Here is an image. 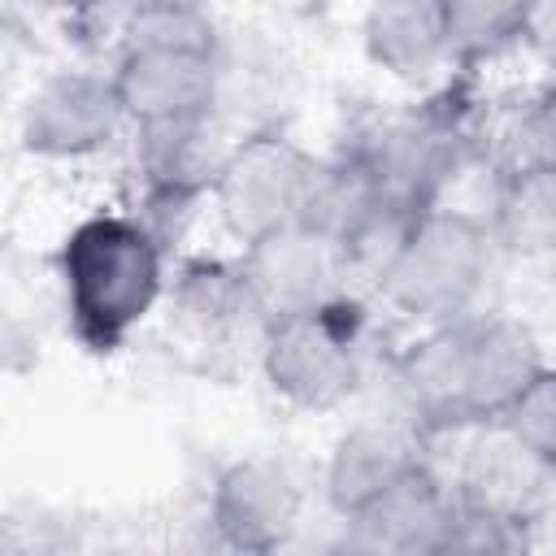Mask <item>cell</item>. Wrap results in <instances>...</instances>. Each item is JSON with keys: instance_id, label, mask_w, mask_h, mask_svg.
<instances>
[{"instance_id": "obj_1", "label": "cell", "mask_w": 556, "mask_h": 556, "mask_svg": "<svg viewBox=\"0 0 556 556\" xmlns=\"http://www.w3.org/2000/svg\"><path fill=\"white\" fill-rule=\"evenodd\" d=\"M543 365V339L526 317L478 308L460 321L413 330V339L391 352L387 378L395 413L434 443L500 426Z\"/></svg>"}, {"instance_id": "obj_2", "label": "cell", "mask_w": 556, "mask_h": 556, "mask_svg": "<svg viewBox=\"0 0 556 556\" xmlns=\"http://www.w3.org/2000/svg\"><path fill=\"white\" fill-rule=\"evenodd\" d=\"M174 256L143 230V222L104 204L74 217L52 248L56 313L70 343L87 356H117L169 295Z\"/></svg>"}, {"instance_id": "obj_3", "label": "cell", "mask_w": 556, "mask_h": 556, "mask_svg": "<svg viewBox=\"0 0 556 556\" xmlns=\"http://www.w3.org/2000/svg\"><path fill=\"white\" fill-rule=\"evenodd\" d=\"M130 130L222 122L226 43L204 4L143 0L130 4L126 39L109 61Z\"/></svg>"}, {"instance_id": "obj_4", "label": "cell", "mask_w": 556, "mask_h": 556, "mask_svg": "<svg viewBox=\"0 0 556 556\" xmlns=\"http://www.w3.org/2000/svg\"><path fill=\"white\" fill-rule=\"evenodd\" d=\"M378 178L421 208L452 204V191L491 156V122L478 78L452 74L443 87L352 130Z\"/></svg>"}, {"instance_id": "obj_5", "label": "cell", "mask_w": 556, "mask_h": 556, "mask_svg": "<svg viewBox=\"0 0 556 556\" xmlns=\"http://www.w3.org/2000/svg\"><path fill=\"white\" fill-rule=\"evenodd\" d=\"M374 365V295L348 291L321 308L274 317L256 330V374L265 391L308 417L348 408Z\"/></svg>"}, {"instance_id": "obj_6", "label": "cell", "mask_w": 556, "mask_h": 556, "mask_svg": "<svg viewBox=\"0 0 556 556\" xmlns=\"http://www.w3.org/2000/svg\"><path fill=\"white\" fill-rule=\"evenodd\" d=\"M500 248L478 208L439 204L417 217L400 256L374 287V300L413 330L447 326L482 308Z\"/></svg>"}, {"instance_id": "obj_7", "label": "cell", "mask_w": 556, "mask_h": 556, "mask_svg": "<svg viewBox=\"0 0 556 556\" xmlns=\"http://www.w3.org/2000/svg\"><path fill=\"white\" fill-rule=\"evenodd\" d=\"M321 156L308 152L291 130L265 122L248 126L226 143L213 178L208 217L230 248H248L274 230L313 217Z\"/></svg>"}, {"instance_id": "obj_8", "label": "cell", "mask_w": 556, "mask_h": 556, "mask_svg": "<svg viewBox=\"0 0 556 556\" xmlns=\"http://www.w3.org/2000/svg\"><path fill=\"white\" fill-rule=\"evenodd\" d=\"M17 152L35 165L78 169L130 143V117L109 65L65 61L30 78L13 109Z\"/></svg>"}, {"instance_id": "obj_9", "label": "cell", "mask_w": 556, "mask_h": 556, "mask_svg": "<svg viewBox=\"0 0 556 556\" xmlns=\"http://www.w3.org/2000/svg\"><path fill=\"white\" fill-rule=\"evenodd\" d=\"M308 486L278 452L222 460L204 491V539L217 556H287L304 526Z\"/></svg>"}, {"instance_id": "obj_10", "label": "cell", "mask_w": 556, "mask_h": 556, "mask_svg": "<svg viewBox=\"0 0 556 556\" xmlns=\"http://www.w3.org/2000/svg\"><path fill=\"white\" fill-rule=\"evenodd\" d=\"M430 447L434 443L400 413H369V417L348 421L330 439L321 473H317L330 517L343 526L361 517L365 508H374L387 491H395L404 478H413L417 469L434 460Z\"/></svg>"}, {"instance_id": "obj_11", "label": "cell", "mask_w": 556, "mask_h": 556, "mask_svg": "<svg viewBox=\"0 0 556 556\" xmlns=\"http://www.w3.org/2000/svg\"><path fill=\"white\" fill-rule=\"evenodd\" d=\"M239 256H243L261 321L308 313V308H321V304L356 291L339 239L313 222L274 230V235L239 248Z\"/></svg>"}, {"instance_id": "obj_12", "label": "cell", "mask_w": 556, "mask_h": 556, "mask_svg": "<svg viewBox=\"0 0 556 556\" xmlns=\"http://www.w3.org/2000/svg\"><path fill=\"white\" fill-rule=\"evenodd\" d=\"M356 48L374 74L426 96L452 78L443 0H378L356 17Z\"/></svg>"}, {"instance_id": "obj_13", "label": "cell", "mask_w": 556, "mask_h": 556, "mask_svg": "<svg viewBox=\"0 0 556 556\" xmlns=\"http://www.w3.org/2000/svg\"><path fill=\"white\" fill-rule=\"evenodd\" d=\"M165 308L169 321L208 343L265 326L239 248H187L174 256Z\"/></svg>"}, {"instance_id": "obj_14", "label": "cell", "mask_w": 556, "mask_h": 556, "mask_svg": "<svg viewBox=\"0 0 556 556\" xmlns=\"http://www.w3.org/2000/svg\"><path fill=\"white\" fill-rule=\"evenodd\" d=\"M456 495L460 486L447 482L443 469L430 460L395 491H387L374 508L343 521V534L374 556H430L456 508Z\"/></svg>"}, {"instance_id": "obj_15", "label": "cell", "mask_w": 556, "mask_h": 556, "mask_svg": "<svg viewBox=\"0 0 556 556\" xmlns=\"http://www.w3.org/2000/svg\"><path fill=\"white\" fill-rule=\"evenodd\" d=\"M482 217L500 256L530 265L556 261V169L495 161Z\"/></svg>"}, {"instance_id": "obj_16", "label": "cell", "mask_w": 556, "mask_h": 556, "mask_svg": "<svg viewBox=\"0 0 556 556\" xmlns=\"http://www.w3.org/2000/svg\"><path fill=\"white\" fill-rule=\"evenodd\" d=\"M452 74L482 78L495 65L526 52L530 4L517 0H443Z\"/></svg>"}, {"instance_id": "obj_17", "label": "cell", "mask_w": 556, "mask_h": 556, "mask_svg": "<svg viewBox=\"0 0 556 556\" xmlns=\"http://www.w3.org/2000/svg\"><path fill=\"white\" fill-rule=\"evenodd\" d=\"M530 517L473 500V495H456V508L434 543L430 556H530Z\"/></svg>"}, {"instance_id": "obj_18", "label": "cell", "mask_w": 556, "mask_h": 556, "mask_svg": "<svg viewBox=\"0 0 556 556\" xmlns=\"http://www.w3.org/2000/svg\"><path fill=\"white\" fill-rule=\"evenodd\" d=\"M530 465H539L547 478H556V365L547 361L539 378L508 404V413L495 426Z\"/></svg>"}, {"instance_id": "obj_19", "label": "cell", "mask_w": 556, "mask_h": 556, "mask_svg": "<svg viewBox=\"0 0 556 556\" xmlns=\"http://www.w3.org/2000/svg\"><path fill=\"white\" fill-rule=\"evenodd\" d=\"M500 161L556 169V74L534 83L508 113Z\"/></svg>"}, {"instance_id": "obj_20", "label": "cell", "mask_w": 556, "mask_h": 556, "mask_svg": "<svg viewBox=\"0 0 556 556\" xmlns=\"http://www.w3.org/2000/svg\"><path fill=\"white\" fill-rule=\"evenodd\" d=\"M526 52H530V56H539V61L556 74V4H530Z\"/></svg>"}, {"instance_id": "obj_21", "label": "cell", "mask_w": 556, "mask_h": 556, "mask_svg": "<svg viewBox=\"0 0 556 556\" xmlns=\"http://www.w3.org/2000/svg\"><path fill=\"white\" fill-rule=\"evenodd\" d=\"M287 556H291V552H287ZM304 556H374V552H365L361 543H352V539H348V534L339 530L334 539L317 543V547H313V552H304Z\"/></svg>"}, {"instance_id": "obj_22", "label": "cell", "mask_w": 556, "mask_h": 556, "mask_svg": "<svg viewBox=\"0 0 556 556\" xmlns=\"http://www.w3.org/2000/svg\"><path fill=\"white\" fill-rule=\"evenodd\" d=\"M530 556H543V552H530Z\"/></svg>"}]
</instances>
